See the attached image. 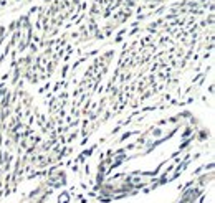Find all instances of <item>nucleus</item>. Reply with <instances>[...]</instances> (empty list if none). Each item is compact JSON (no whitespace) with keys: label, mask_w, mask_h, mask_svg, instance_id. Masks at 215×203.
I'll list each match as a JSON object with an SVG mask.
<instances>
[]
</instances>
